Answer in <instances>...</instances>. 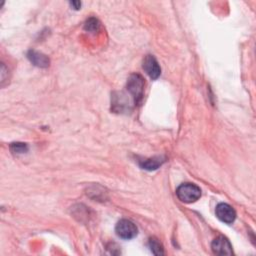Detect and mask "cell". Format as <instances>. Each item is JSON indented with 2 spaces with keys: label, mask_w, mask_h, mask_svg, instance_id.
<instances>
[{
  "label": "cell",
  "mask_w": 256,
  "mask_h": 256,
  "mask_svg": "<svg viewBox=\"0 0 256 256\" xmlns=\"http://www.w3.org/2000/svg\"><path fill=\"white\" fill-rule=\"evenodd\" d=\"M70 4H71V6H73L74 9H79L81 7V2H79V1H72V2H70Z\"/></svg>",
  "instance_id": "7c38bea8"
},
{
  "label": "cell",
  "mask_w": 256,
  "mask_h": 256,
  "mask_svg": "<svg viewBox=\"0 0 256 256\" xmlns=\"http://www.w3.org/2000/svg\"><path fill=\"white\" fill-rule=\"evenodd\" d=\"M142 67L151 79H157L161 74V68L158 61L153 55H146L143 59Z\"/></svg>",
  "instance_id": "5b68a950"
},
{
  "label": "cell",
  "mask_w": 256,
  "mask_h": 256,
  "mask_svg": "<svg viewBox=\"0 0 256 256\" xmlns=\"http://www.w3.org/2000/svg\"><path fill=\"white\" fill-rule=\"evenodd\" d=\"M148 245H149V248L153 254H155V255H163L164 254L163 246L157 238H155V237L150 238Z\"/></svg>",
  "instance_id": "9c48e42d"
},
{
  "label": "cell",
  "mask_w": 256,
  "mask_h": 256,
  "mask_svg": "<svg viewBox=\"0 0 256 256\" xmlns=\"http://www.w3.org/2000/svg\"><path fill=\"white\" fill-rule=\"evenodd\" d=\"M211 249L216 255H232V245L224 236H218L211 243Z\"/></svg>",
  "instance_id": "8992f818"
},
{
  "label": "cell",
  "mask_w": 256,
  "mask_h": 256,
  "mask_svg": "<svg viewBox=\"0 0 256 256\" xmlns=\"http://www.w3.org/2000/svg\"><path fill=\"white\" fill-rule=\"evenodd\" d=\"M10 149L14 153H25L28 150V147L25 143H12L10 145Z\"/></svg>",
  "instance_id": "8fae6325"
},
{
  "label": "cell",
  "mask_w": 256,
  "mask_h": 256,
  "mask_svg": "<svg viewBox=\"0 0 256 256\" xmlns=\"http://www.w3.org/2000/svg\"><path fill=\"white\" fill-rule=\"evenodd\" d=\"M115 231L120 238L126 240L134 238L137 233H138V229H137L136 225L128 219H122L118 222L116 224Z\"/></svg>",
  "instance_id": "3957f363"
},
{
  "label": "cell",
  "mask_w": 256,
  "mask_h": 256,
  "mask_svg": "<svg viewBox=\"0 0 256 256\" xmlns=\"http://www.w3.org/2000/svg\"><path fill=\"white\" fill-rule=\"evenodd\" d=\"M27 57L35 66L41 67V68H45V67L49 66V63H50L49 58L46 55H44L43 53L37 52L34 50H30L27 54Z\"/></svg>",
  "instance_id": "52a82bcc"
},
{
  "label": "cell",
  "mask_w": 256,
  "mask_h": 256,
  "mask_svg": "<svg viewBox=\"0 0 256 256\" xmlns=\"http://www.w3.org/2000/svg\"><path fill=\"white\" fill-rule=\"evenodd\" d=\"M163 162H164V159L161 158V157H153V158L140 160L139 165L141 166V168L151 171V170H155L159 166H161Z\"/></svg>",
  "instance_id": "ba28073f"
},
{
  "label": "cell",
  "mask_w": 256,
  "mask_h": 256,
  "mask_svg": "<svg viewBox=\"0 0 256 256\" xmlns=\"http://www.w3.org/2000/svg\"><path fill=\"white\" fill-rule=\"evenodd\" d=\"M145 81L140 74H131L127 80L126 88L135 105L139 104L143 98Z\"/></svg>",
  "instance_id": "6da1fadb"
},
{
  "label": "cell",
  "mask_w": 256,
  "mask_h": 256,
  "mask_svg": "<svg viewBox=\"0 0 256 256\" xmlns=\"http://www.w3.org/2000/svg\"><path fill=\"white\" fill-rule=\"evenodd\" d=\"M99 27H100L99 21H98L96 18H93V17L89 18L84 24L85 30L89 31V32H96V31H98V29H99Z\"/></svg>",
  "instance_id": "30bf717a"
},
{
  "label": "cell",
  "mask_w": 256,
  "mask_h": 256,
  "mask_svg": "<svg viewBox=\"0 0 256 256\" xmlns=\"http://www.w3.org/2000/svg\"><path fill=\"white\" fill-rule=\"evenodd\" d=\"M215 214L220 221L226 224L233 223L236 218L235 210L233 209L232 206H230L227 203H219L217 206H216Z\"/></svg>",
  "instance_id": "277c9868"
},
{
  "label": "cell",
  "mask_w": 256,
  "mask_h": 256,
  "mask_svg": "<svg viewBox=\"0 0 256 256\" xmlns=\"http://www.w3.org/2000/svg\"><path fill=\"white\" fill-rule=\"evenodd\" d=\"M176 195L184 203H193L201 197V189L193 183H182L176 189Z\"/></svg>",
  "instance_id": "7a4b0ae2"
}]
</instances>
